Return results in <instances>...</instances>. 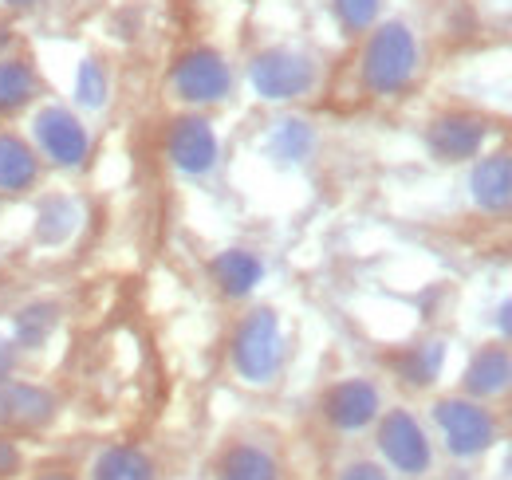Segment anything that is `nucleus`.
Returning <instances> with one entry per match:
<instances>
[{
	"instance_id": "obj_1",
	"label": "nucleus",
	"mask_w": 512,
	"mask_h": 480,
	"mask_svg": "<svg viewBox=\"0 0 512 480\" xmlns=\"http://www.w3.org/2000/svg\"><path fill=\"white\" fill-rule=\"evenodd\" d=\"M359 75L375 95H398L414 83L418 75V40L410 32V24L402 20H386L379 24L359 56Z\"/></svg>"
},
{
	"instance_id": "obj_2",
	"label": "nucleus",
	"mask_w": 512,
	"mask_h": 480,
	"mask_svg": "<svg viewBox=\"0 0 512 480\" xmlns=\"http://www.w3.org/2000/svg\"><path fill=\"white\" fill-rule=\"evenodd\" d=\"M229 355H233V370L241 374V382L268 386L280 374V366H284V331H280L276 311H268V307L249 311L237 323Z\"/></svg>"
},
{
	"instance_id": "obj_3",
	"label": "nucleus",
	"mask_w": 512,
	"mask_h": 480,
	"mask_svg": "<svg viewBox=\"0 0 512 480\" xmlns=\"http://www.w3.org/2000/svg\"><path fill=\"white\" fill-rule=\"evenodd\" d=\"M249 83L260 99L288 103V99H304L316 91L320 67L312 56H304L296 48H268L249 63Z\"/></svg>"
},
{
	"instance_id": "obj_4",
	"label": "nucleus",
	"mask_w": 512,
	"mask_h": 480,
	"mask_svg": "<svg viewBox=\"0 0 512 480\" xmlns=\"http://www.w3.org/2000/svg\"><path fill=\"white\" fill-rule=\"evenodd\" d=\"M434 425L457 461L481 457L497 441V418L477 398H442L434 406Z\"/></svg>"
},
{
	"instance_id": "obj_5",
	"label": "nucleus",
	"mask_w": 512,
	"mask_h": 480,
	"mask_svg": "<svg viewBox=\"0 0 512 480\" xmlns=\"http://www.w3.org/2000/svg\"><path fill=\"white\" fill-rule=\"evenodd\" d=\"M170 87H174V95L182 103L209 107V103L229 99V91H233V67L225 63L221 52H213V48H190L182 60L174 63Z\"/></svg>"
},
{
	"instance_id": "obj_6",
	"label": "nucleus",
	"mask_w": 512,
	"mask_h": 480,
	"mask_svg": "<svg viewBox=\"0 0 512 480\" xmlns=\"http://www.w3.org/2000/svg\"><path fill=\"white\" fill-rule=\"evenodd\" d=\"M379 449H383L386 465L402 477H426L434 465V445H430L422 421L410 410H390L379 421Z\"/></svg>"
},
{
	"instance_id": "obj_7",
	"label": "nucleus",
	"mask_w": 512,
	"mask_h": 480,
	"mask_svg": "<svg viewBox=\"0 0 512 480\" xmlns=\"http://www.w3.org/2000/svg\"><path fill=\"white\" fill-rule=\"evenodd\" d=\"M32 134H36V146L40 154L52 162V166H64V170H75L87 162L91 154V134L87 126L75 119L67 107H44L36 122H32Z\"/></svg>"
},
{
	"instance_id": "obj_8",
	"label": "nucleus",
	"mask_w": 512,
	"mask_h": 480,
	"mask_svg": "<svg viewBox=\"0 0 512 480\" xmlns=\"http://www.w3.org/2000/svg\"><path fill=\"white\" fill-rule=\"evenodd\" d=\"M166 154H170V162H174L178 174H186V178H205V174L217 166L221 146H217V134H213L209 119L186 115V119L170 122Z\"/></svg>"
},
{
	"instance_id": "obj_9",
	"label": "nucleus",
	"mask_w": 512,
	"mask_h": 480,
	"mask_svg": "<svg viewBox=\"0 0 512 480\" xmlns=\"http://www.w3.org/2000/svg\"><path fill=\"white\" fill-rule=\"evenodd\" d=\"M379 410H383V394L367 378H347V382L331 386L327 398H323V414H327V421L335 429H343V433L367 429L371 421L379 418Z\"/></svg>"
},
{
	"instance_id": "obj_10",
	"label": "nucleus",
	"mask_w": 512,
	"mask_h": 480,
	"mask_svg": "<svg viewBox=\"0 0 512 480\" xmlns=\"http://www.w3.org/2000/svg\"><path fill=\"white\" fill-rule=\"evenodd\" d=\"M485 138H489V126L477 119V115H442V119L430 122V130H426V146L442 162L477 158L481 146H485Z\"/></svg>"
},
{
	"instance_id": "obj_11",
	"label": "nucleus",
	"mask_w": 512,
	"mask_h": 480,
	"mask_svg": "<svg viewBox=\"0 0 512 480\" xmlns=\"http://www.w3.org/2000/svg\"><path fill=\"white\" fill-rule=\"evenodd\" d=\"M56 418V398L40 386L28 382H0V429L20 433V429H40Z\"/></svg>"
},
{
	"instance_id": "obj_12",
	"label": "nucleus",
	"mask_w": 512,
	"mask_h": 480,
	"mask_svg": "<svg viewBox=\"0 0 512 480\" xmlns=\"http://www.w3.org/2000/svg\"><path fill=\"white\" fill-rule=\"evenodd\" d=\"M469 193L485 213H512V154H489L473 166Z\"/></svg>"
},
{
	"instance_id": "obj_13",
	"label": "nucleus",
	"mask_w": 512,
	"mask_h": 480,
	"mask_svg": "<svg viewBox=\"0 0 512 480\" xmlns=\"http://www.w3.org/2000/svg\"><path fill=\"white\" fill-rule=\"evenodd\" d=\"M505 390H512V351L501 343H489L465 366V394L469 398H497Z\"/></svg>"
},
{
	"instance_id": "obj_14",
	"label": "nucleus",
	"mask_w": 512,
	"mask_h": 480,
	"mask_svg": "<svg viewBox=\"0 0 512 480\" xmlns=\"http://www.w3.org/2000/svg\"><path fill=\"white\" fill-rule=\"evenodd\" d=\"M209 272H213L217 288H221L229 300H245L256 284L264 280V260H260L256 252H249V248H229V252H221V256L209 264Z\"/></svg>"
},
{
	"instance_id": "obj_15",
	"label": "nucleus",
	"mask_w": 512,
	"mask_h": 480,
	"mask_svg": "<svg viewBox=\"0 0 512 480\" xmlns=\"http://www.w3.org/2000/svg\"><path fill=\"white\" fill-rule=\"evenodd\" d=\"M40 178V158L36 150L16 138V134H0V193H24Z\"/></svg>"
},
{
	"instance_id": "obj_16",
	"label": "nucleus",
	"mask_w": 512,
	"mask_h": 480,
	"mask_svg": "<svg viewBox=\"0 0 512 480\" xmlns=\"http://www.w3.org/2000/svg\"><path fill=\"white\" fill-rule=\"evenodd\" d=\"M264 150L272 162L280 166H300L312 150H316V130L304 119H284L272 126V134L264 138Z\"/></svg>"
},
{
	"instance_id": "obj_17",
	"label": "nucleus",
	"mask_w": 512,
	"mask_h": 480,
	"mask_svg": "<svg viewBox=\"0 0 512 480\" xmlns=\"http://www.w3.org/2000/svg\"><path fill=\"white\" fill-rule=\"evenodd\" d=\"M217 480H280V465H276V457L268 449L241 441L221 457Z\"/></svg>"
},
{
	"instance_id": "obj_18",
	"label": "nucleus",
	"mask_w": 512,
	"mask_h": 480,
	"mask_svg": "<svg viewBox=\"0 0 512 480\" xmlns=\"http://www.w3.org/2000/svg\"><path fill=\"white\" fill-rule=\"evenodd\" d=\"M95 480H154V461L134 445H111L95 457Z\"/></svg>"
},
{
	"instance_id": "obj_19",
	"label": "nucleus",
	"mask_w": 512,
	"mask_h": 480,
	"mask_svg": "<svg viewBox=\"0 0 512 480\" xmlns=\"http://www.w3.org/2000/svg\"><path fill=\"white\" fill-rule=\"evenodd\" d=\"M36 95V67L20 56H0V115L28 107Z\"/></svg>"
},
{
	"instance_id": "obj_20",
	"label": "nucleus",
	"mask_w": 512,
	"mask_h": 480,
	"mask_svg": "<svg viewBox=\"0 0 512 480\" xmlns=\"http://www.w3.org/2000/svg\"><path fill=\"white\" fill-rule=\"evenodd\" d=\"M56 319H60V307H56V303H28L24 311H16V319H12V339H16V347H24V351L44 347L48 335L56 331Z\"/></svg>"
},
{
	"instance_id": "obj_21",
	"label": "nucleus",
	"mask_w": 512,
	"mask_h": 480,
	"mask_svg": "<svg viewBox=\"0 0 512 480\" xmlns=\"http://www.w3.org/2000/svg\"><path fill=\"white\" fill-rule=\"evenodd\" d=\"M442 366H446V343H422L398 359V374L410 386H430V382H438Z\"/></svg>"
},
{
	"instance_id": "obj_22",
	"label": "nucleus",
	"mask_w": 512,
	"mask_h": 480,
	"mask_svg": "<svg viewBox=\"0 0 512 480\" xmlns=\"http://www.w3.org/2000/svg\"><path fill=\"white\" fill-rule=\"evenodd\" d=\"M79 225V205L71 197H52L40 209V240L44 244H64Z\"/></svg>"
},
{
	"instance_id": "obj_23",
	"label": "nucleus",
	"mask_w": 512,
	"mask_h": 480,
	"mask_svg": "<svg viewBox=\"0 0 512 480\" xmlns=\"http://www.w3.org/2000/svg\"><path fill=\"white\" fill-rule=\"evenodd\" d=\"M379 8H383V0H331V12H335V20L347 36L371 32L375 20H379Z\"/></svg>"
},
{
	"instance_id": "obj_24",
	"label": "nucleus",
	"mask_w": 512,
	"mask_h": 480,
	"mask_svg": "<svg viewBox=\"0 0 512 480\" xmlns=\"http://www.w3.org/2000/svg\"><path fill=\"white\" fill-rule=\"evenodd\" d=\"M107 71H103V63L95 60H83L79 63V71H75V99L83 103V107H91V111H99L103 103H107Z\"/></svg>"
},
{
	"instance_id": "obj_25",
	"label": "nucleus",
	"mask_w": 512,
	"mask_h": 480,
	"mask_svg": "<svg viewBox=\"0 0 512 480\" xmlns=\"http://www.w3.org/2000/svg\"><path fill=\"white\" fill-rule=\"evenodd\" d=\"M339 480H390V477H386L379 465H371V461H355V465L343 469V477Z\"/></svg>"
},
{
	"instance_id": "obj_26",
	"label": "nucleus",
	"mask_w": 512,
	"mask_h": 480,
	"mask_svg": "<svg viewBox=\"0 0 512 480\" xmlns=\"http://www.w3.org/2000/svg\"><path fill=\"white\" fill-rule=\"evenodd\" d=\"M20 469V449L8 441V437H0V480L12 477Z\"/></svg>"
},
{
	"instance_id": "obj_27",
	"label": "nucleus",
	"mask_w": 512,
	"mask_h": 480,
	"mask_svg": "<svg viewBox=\"0 0 512 480\" xmlns=\"http://www.w3.org/2000/svg\"><path fill=\"white\" fill-rule=\"evenodd\" d=\"M497 331H501L505 339H512V300H505L501 311H497Z\"/></svg>"
},
{
	"instance_id": "obj_28",
	"label": "nucleus",
	"mask_w": 512,
	"mask_h": 480,
	"mask_svg": "<svg viewBox=\"0 0 512 480\" xmlns=\"http://www.w3.org/2000/svg\"><path fill=\"white\" fill-rule=\"evenodd\" d=\"M8 374H12V347L0 343V382H8Z\"/></svg>"
},
{
	"instance_id": "obj_29",
	"label": "nucleus",
	"mask_w": 512,
	"mask_h": 480,
	"mask_svg": "<svg viewBox=\"0 0 512 480\" xmlns=\"http://www.w3.org/2000/svg\"><path fill=\"white\" fill-rule=\"evenodd\" d=\"M8 8H16V12H28V8H40L44 0H4Z\"/></svg>"
},
{
	"instance_id": "obj_30",
	"label": "nucleus",
	"mask_w": 512,
	"mask_h": 480,
	"mask_svg": "<svg viewBox=\"0 0 512 480\" xmlns=\"http://www.w3.org/2000/svg\"><path fill=\"white\" fill-rule=\"evenodd\" d=\"M8 48H12V32L0 24V56H8Z\"/></svg>"
},
{
	"instance_id": "obj_31",
	"label": "nucleus",
	"mask_w": 512,
	"mask_h": 480,
	"mask_svg": "<svg viewBox=\"0 0 512 480\" xmlns=\"http://www.w3.org/2000/svg\"><path fill=\"white\" fill-rule=\"evenodd\" d=\"M40 480H67V477H40Z\"/></svg>"
}]
</instances>
